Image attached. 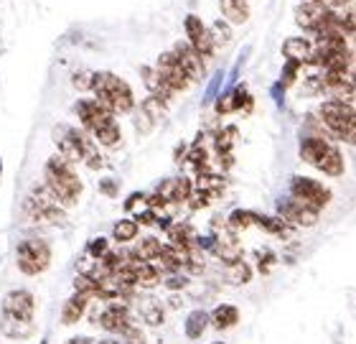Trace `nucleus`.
I'll return each mask as SVG.
<instances>
[{"mask_svg": "<svg viewBox=\"0 0 356 344\" xmlns=\"http://www.w3.org/2000/svg\"><path fill=\"white\" fill-rule=\"evenodd\" d=\"M44 179H46L44 187L51 191L54 199L61 207H74L79 202V196L84 191L82 179H79V173L74 171V166L69 164L67 158H61L59 153L49 158L44 169Z\"/></svg>", "mask_w": 356, "mask_h": 344, "instance_id": "1", "label": "nucleus"}, {"mask_svg": "<svg viewBox=\"0 0 356 344\" xmlns=\"http://www.w3.org/2000/svg\"><path fill=\"white\" fill-rule=\"evenodd\" d=\"M92 92H95L97 102L107 107L112 115H127L135 110L133 87L125 79H120L118 75H112V72H95Z\"/></svg>", "mask_w": 356, "mask_h": 344, "instance_id": "2", "label": "nucleus"}, {"mask_svg": "<svg viewBox=\"0 0 356 344\" xmlns=\"http://www.w3.org/2000/svg\"><path fill=\"white\" fill-rule=\"evenodd\" d=\"M300 158L326 176H341L346 171L343 153L323 135H305L300 141Z\"/></svg>", "mask_w": 356, "mask_h": 344, "instance_id": "3", "label": "nucleus"}, {"mask_svg": "<svg viewBox=\"0 0 356 344\" xmlns=\"http://www.w3.org/2000/svg\"><path fill=\"white\" fill-rule=\"evenodd\" d=\"M318 123L323 127V133L354 146L356 138V113L354 102H339V100H326L318 107Z\"/></svg>", "mask_w": 356, "mask_h": 344, "instance_id": "4", "label": "nucleus"}, {"mask_svg": "<svg viewBox=\"0 0 356 344\" xmlns=\"http://www.w3.org/2000/svg\"><path fill=\"white\" fill-rule=\"evenodd\" d=\"M15 263H18L21 273L38 276V273H44L51 265V247H49L46 240H38V237L23 240L15 247Z\"/></svg>", "mask_w": 356, "mask_h": 344, "instance_id": "5", "label": "nucleus"}, {"mask_svg": "<svg viewBox=\"0 0 356 344\" xmlns=\"http://www.w3.org/2000/svg\"><path fill=\"white\" fill-rule=\"evenodd\" d=\"M26 214L36 222H51V225L64 222L61 204L54 199V194L46 187H33V191L26 199Z\"/></svg>", "mask_w": 356, "mask_h": 344, "instance_id": "6", "label": "nucleus"}, {"mask_svg": "<svg viewBox=\"0 0 356 344\" xmlns=\"http://www.w3.org/2000/svg\"><path fill=\"white\" fill-rule=\"evenodd\" d=\"M290 196L316 212H321L331 202V191H328L321 181L308 179V176H293V179H290Z\"/></svg>", "mask_w": 356, "mask_h": 344, "instance_id": "7", "label": "nucleus"}, {"mask_svg": "<svg viewBox=\"0 0 356 344\" xmlns=\"http://www.w3.org/2000/svg\"><path fill=\"white\" fill-rule=\"evenodd\" d=\"M331 13H334V10H328V8L318 6V3L303 0V3L296 8V23L305 33H311V36L316 38L318 33H323V31L331 26Z\"/></svg>", "mask_w": 356, "mask_h": 344, "instance_id": "8", "label": "nucleus"}, {"mask_svg": "<svg viewBox=\"0 0 356 344\" xmlns=\"http://www.w3.org/2000/svg\"><path fill=\"white\" fill-rule=\"evenodd\" d=\"M95 322L102 327L104 331L110 334H122V331L130 327V308H127V301L122 299H112L107 301V306L95 316Z\"/></svg>", "mask_w": 356, "mask_h": 344, "instance_id": "9", "label": "nucleus"}, {"mask_svg": "<svg viewBox=\"0 0 356 344\" xmlns=\"http://www.w3.org/2000/svg\"><path fill=\"white\" fill-rule=\"evenodd\" d=\"M158 72V77L163 79V84L168 87V90L173 92H184L191 87V79L186 77V72L181 69V64L176 61V56H173V52H165L158 56V64L153 67Z\"/></svg>", "mask_w": 356, "mask_h": 344, "instance_id": "10", "label": "nucleus"}, {"mask_svg": "<svg viewBox=\"0 0 356 344\" xmlns=\"http://www.w3.org/2000/svg\"><path fill=\"white\" fill-rule=\"evenodd\" d=\"M184 31H186V41H188L204 59H209V56L216 52L214 41H211V33H209V29L204 26V21H201L199 15H193V13L186 15Z\"/></svg>", "mask_w": 356, "mask_h": 344, "instance_id": "11", "label": "nucleus"}, {"mask_svg": "<svg viewBox=\"0 0 356 344\" xmlns=\"http://www.w3.org/2000/svg\"><path fill=\"white\" fill-rule=\"evenodd\" d=\"M173 56H176V61L181 64V69H184L186 77H188L191 82L204 79V75H207V64H204V61L207 59H204L188 41H178L176 49H173Z\"/></svg>", "mask_w": 356, "mask_h": 344, "instance_id": "12", "label": "nucleus"}, {"mask_svg": "<svg viewBox=\"0 0 356 344\" xmlns=\"http://www.w3.org/2000/svg\"><path fill=\"white\" fill-rule=\"evenodd\" d=\"M277 217L285 219L288 225H298V227H313L316 222H318V212L311 210V207H305V204H300L298 199H282L280 204H277Z\"/></svg>", "mask_w": 356, "mask_h": 344, "instance_id": "13", "label": "nucleus"}, {"mask_svg": "<svg viewBox=\"0 0 356 344\" xmlns=\"http://www.w3.org/2000/svg\"><path fill=\"white\" fill-rule=\"evenodd\" d=\"M3 311L13 316H23V319H33V311H36V299L33 293L26 291V288H15V291L6 293L3 299Z\"/></svg>", "mask_w": 356, "mask_h": 344, "instance_id": "14", "label": "nucleus"}, {"mask_svg": "<svg viewBox=\"0 0 356 344\" xmlns=\"http://www.w3.org/2000/svg\"><path fill=\"white\" fill-rule=\"evenodd\" d=\"M193 191V181L186 176H176V179H165L158 184V191L165 199V204H186V199Z\"/></svg>", "mask_w": 356, "mask_h": 344, "instance_id": "15", "label": "nucleus"}, {"mask_svg": "<svg viewBox=\"0 0 356 344\" xmlns=\"http://www.w3.org/2000/svg\"><path fill=\"white\" fill-rule=\"evenodd\" d=\"M76 118L82 120V125H84V130H95L102 120H107V118H112V113L107 110V107H102L97 100H79L76 102Z\"/></svg>", "mask_w": 356, "mask_h": 344, "instance_id": "16", "label": "nucleus"}, {"mask_svg": "<svg viewBox=\"0 0 356 344\" xmlns=\"http://www.w3.org/2000/svg\"><path fill=\"white\" fill-rule=\"evenodd\" d=\"M36 329L33 319H23V316H13L0 311V331L6 334L8 339H29Z\"/></svg>", "mask_w": 356, "mask_h": 344, "instance_id": "17", "label": "nucleus"}, {"mask_svg": "<svg viewBox=\"0 0 356 344\" xmlns=\"http://www.w3.org/2000/svg\"><path fill=\"white\" fill-rule=\"evenodd\" d=\"M282 54H285V59L288 61H293V64H298V67H303V64L311 61L313 41L305 36H293L282 44Z\"/></svg>", "mask_w": 356, "mask_h": 344, "instance_id": "18", "label": "nucleus"}, {"mask_svg": "<svg viewBox=\"0 0 356 344\" xmlns=\"http://www.w3.org/2000/svg\"><path fill=\"white\" fill-rule=\"evenodd\" d=\"M89 133L95 135V141L99 143V146H104V148H118L120 141H122V130H120L115 115L102 120V123H99L95 130H89Z\"/></svg>", "mask_w": 356, "mask_h": 344, "instance_id": "19", "label": "nucleus"}, {"mask_svg": "<svg viewBox=\"0 0 356 344\" xmlns=\"http://www.w3.org/2000/svg\"><path fill=\"white\" fill-rule=\"evenodd\" d=\"M87 308H89L87 296H82V293L69 296V299L64 301V308H61V322L67 324V327H72V324H76V322H82V316L87 314Z\"/></svg>", "mask_w": 356, "mask_h": 344, "instance_id": "20", "label": "nucleus"}, {"mask_svg": "<svg viewBox=\"0 0 356 344\" xmlns=\"http://www.w3.org/2000/svg\"><path fill=\"white\" fill-rule=\"evenodd\" d=\"M219 10H222L224 21L232 26H242L250 21V3L247 0H219Z\"/></svg>", "mask_w": 356, "mask_h": 344, "instance_id": "21", "label": "nucleus"}, {"mask_svg": "<svg viewBox=\"0 0 356 344\" xmlns=\"http://www.w3.org/2000/svg\"><path fill=\"white\" fill-rule=\"evenodd\" d=\"M138 314L148 327H161L165 319V308L158 299H140L138 304Z\"/></svg>", "mask_w": 356, "mask_h": 344, "instance_id": "22", "label": "nucleus"}, {"mask_svg": "<svg viewBox=\"0 0 356 344\" xmlns=\"http://www.w3.org/2000/svg\"><path fill=\"white\" fill-rule=\"evenodd\" d=\"M168 240L171 245H181V247H196V232L188 222H171L168 225Z\"/></svg>", "mask_w": 356, "mask_h": 344, "instance_id": "23", "label": "nucleus"}, {"mask_svg": "<svg viewBox=\"0 0 356 344\" xmlns=\"http://www.w3.org/2000/svg\"><path fill=\"white\" fill-rule=\"evenodd\" d=\"M193 189H201V191H207L211 199H216V196L224 194V189H227V181H224V176H219V173L204 171V173H199V181L193 184Z\"/></svg>", "mask_w": 356, "mask_h": 344, "instance_id": "24", "label": "nucleus"}, {"mask_svg": "<svg viewBox=\"0 0 356 344\" xmlns=\"http://www.w3.org/2000/svg\"><path fill=\"white\" fill-rule=\"evenodd\" d=\"M209 322L214 324V329H232L239 322V311L232 304H222L214 308V314L209 316Z\"/></svg>", "mask_w": 356, "mask_h": 344, "instance_id": "25", "label": "nucleus"}, {"mask_svg": "<svg viewBox=\"0 0 356 344\" xmlns=\"http://www.w3.org/2000/svg\"><path fill=\"white\" fill-rule=\"evenodd\" d=\"M224 276H227V281H229L232 286H242V283H250V281H252V268H250V263L239 258V260L227 263Z\"/></svg>", "mask_w": 356, "mask_h": 344, "instance_id": "26", "label": "nucleus"}, {"mask_svg": "<svg viewBox=\"0 0 356 344\" xmlns=\"http://www.w3.org/2000/svg\"><path fill=\"white\" fill-rule=\"evenodd\" d=\"M161 250H163V242H161L158 237H143L140 242L135 245L133 255L143 263H153L158 255H161Z\"/></svg>", "mask_w": 356, "mask_h": 344, "instance_id": "27", "label": "nucleus"}, {"mask_svg": "<svg viewBox=\"0 0 356 344\" xmlns=\"http://www.w3.org/2000/svg\"><path fill=\"white\" fill-rule=\"evenodd\" d=\"M207 327H209V314L207 311H201V308H196V311H191L188 319H186L184 331H186V337L188 339H199Z\"/></svg>", "mask_w": 356, "mask_h": 344, "instance_id": "28", "label": "nucleus"}, {"mask_svg": "<svg viewBox=\"0 0 356 344\" xmlns=\"http://www.w3.org/2000/svg\"><path fill=\"white\" fill-rule=\"evenodd\" d=\"M138 232H140V225L135 219H120L118 225L112 227V237L118 240L120 245H125V242H133L138 237Z\"/></svg>", "mask_w": 356, "mask_h": 344, "instance_id": "29", "label": "nucleus"}, {"mask_svg": "<svg viewBox=\"0 0 356 344\" xmlns=\"http://www.w3.org/2000/svg\"><path fill=\"white\" fill-rule=\"evenodd\" d=\"M257 225L265 232H270V235H277V237H288L290 232H293V225H288L280 217H262V214H257Z\"/></svg>", "mask_w": 356, "mask_h": 344, "instance_id": "30", "label": "nucleus"}, {"mask_svg": "<svg viewBox=\"0 0 356 344\" xmlns=\"http://www.w3.org/2000/svg\"><path fill=\"white\" fill-rule=\"evenodd\" d=\"M254 225H257V214L250 210H234L229 214V219H227V227H229L232 232L247 230V227H254Z\"/></svg>", "mask_w": 356, "mask_h": 344, "instance_id": "31", "label": "nucleus"}, {"mask_svg": "<svg viewBox=\"0 0 356 344\" xmlns=\"http://www.w3.org/2000/svg\"><path fill=\"white\" fill-rule=\"evenodd\" d=\"M140 113L145 115V118H148L150 123H158V120L165 118V102H163V100H158V97H153V95H150V97L140 105Z\"/></svg>", "mask_w": 356, "mask_h": 344, "instance_id": "32", "label": "nucleus"}, {"mask_svg": "<svg viewBox=\"0 0 356 344\" xmlns=\"http://www.w3.org/2000/svg\"><path fill=\"white\" fill-rule=\"evenodd\" d=\"M74 291L76 293H82V296H87L89 301L92 299H99V283H97L95 278H89V276H76L74 278Z\"/></svg>", "mask_w": 356, "mask_h": 344, "instance_id": "33", "label": "nucleus"}, {"mask_svg": "<svg viewBox=\"0 0 356 344\" xmlns=\"http://www.w3.org/2000/svg\"><path fill=\"white\" fill-rule=\"evenodd\" d=\"M234 138H237V127H224V130H219L214 138L216 150H219V153H229Z\"/></svg>", "mask_w": 356, "mask_h": 344, "instance_id": "34", "label": "nucleus"}, {"mask_svg": "<svg viewBox=\"0 0 356 344\" xmlns=\"http://www.w3.org/2000/svg\"><path fill=\"white\" fill-rule=\"evenodd\" d=\"M209 33H211V41H214V46H224V44H229V41H232L229 23H224V21H216L214 26L209 29Z\"/></svg>", "mask_w": 356, "mask_h": 344, "instance_id": "35", "label": "nucleus"}, {"mask_svg": "<svg viewBox=\"0 0 356 344\" xmlns=\"http://www.w3.org/2000/svg\"><path fill=\"white\" fill-rule=\"evenodd\" d=\"M92 77H95V72H89V69L74 72V77H72V84H74L79 92H89V90H92Z\"/></svg>", "mask_w": 356, "mask_h": 344, "instance_id": "36", "label": "nucleus"}, {"mask_svg": "<svg viewBox=\"0 0 356 344\" xmlns=\"http://www.w3.org/2000/svg\"><path fill=\"white\" fill-rule=\"evenodd\" d=\"M125 210L127 212H138V214H140L143 210H148V196L140 194V191L130 194V196H127V202H125Z\"/></svg>", "mask_w": 356, "mask_h": 344, "instance_id": "37", "label": "nucleus"}, {"mask_svg": "<svg viewBox=\"0 0 356 344\" xmlns=\"http://www.w3.org/2000/svg\"><path fill=\"white\" fill-rule=\"evenodd\" d=\"M107 250H110V242H107L104 237H95L87 247V253H89V258H92V260H99Z\"/></svg>", "mask_w": 356, "mask_h": 344, "instance_id": "38", "label": "nucleus"}, {"mask_svg": "<svg viewBox=\"0 0 356 344\" xmlns=\"http://www.w3.org/2000/svg\"><path fill=\"white\" fill-rule=\"evenodd\" d=\"M298 72H300V67H298V64H293V61H288V64H285V69H282V79H280V87H285V90H288L290 84L296 82Z\"/></svg>", "mask_w": 356, "mask_h": 344, "instance_id": "39", "label": "nucleus"}, {"mask_svg": "<svg viewBox=\"0 0 356 344\" xmlns=\"http://www.w3.org/2000/svg\"><path fill=\"white\" fill-rule=\"evenodd\" d=\"M186 286V278L181 273H171V278L165 281V288H171V291H178V288H184Z\"/></svg>", "mask_w": 356, "mask_h": 344, "instance_id": "40", "label": "nucleus"}, {"mask_svg": "<svg viewBox=\"0 0 356 344\" xmlns=\"http://www.w3.org/2000/svg\"><path fill=\"white\" fill-rule=\"evenodd\" d=\"M99 191L107 196H118V184H115L112 179H104L102 184H99Z\"/></svg>", "mask_w": 356, "mask_h": 344, "instance_id": "41", "label": "nucleus"}, {"mask_svg": "<svg viewBox=\"0 0 356 344\" xmlns=\"http://www.w3.org/2000/svg\"><path fill=\"white\" fill-rule=\"evenodd\" d=\"M270 265H273V253H260V270L262 273L270 270Z\"/></svg>", "mask_w": 356, "mask_h": 344, "instance_id": "42", "label": "nucleus"}, {"mask_svg": "<svg viewBox=\"0 0 356 344\" xmlns=\"http://www.w3.org/2000/svg\"><path fill=\"white\" fill-rule=\"evenodd\" d=\"M67 344H97L95 339H87V337H74V339H69Z\"/></svg>", "mask_w": 356, "mask_h": 344, "instance_id": "43", "label": "nucleus"}, {"mask_svg": "<svg viewBox=\"0 0 356 344\" xmlns=\"http://www.w3.org/2000/svg\"><path fill=\"white\" fill-rule=\"evenodd\" d=\"M97 344H125V342H118V339H99Z\"/></svg>", "mask_w": 356, "mask_h": 344, "instance_id": "44", "label": "nucleus"}, {"mask_svg": "<svg viewBox=\"0 0 356 344\" xmlns=\"http://www.w3.org/2000/svg\"><path fill=\"white\" fill-rule=\"evenodd\" d=\"M216 344H224V342H216Z\"/></svg>", "mask_w": 356, "mask_h": 344, "instance_id": "45", "label": "nucleus"}]
</instances>
